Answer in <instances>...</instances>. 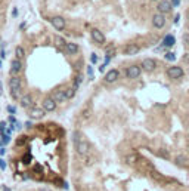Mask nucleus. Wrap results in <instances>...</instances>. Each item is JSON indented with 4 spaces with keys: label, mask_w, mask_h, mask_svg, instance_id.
Masks as SVG:
<instances>
[{
    "label": "nucleus",
    "mask_w": 189,
    "mask_h": 191,
    "mask_svg": "<svg viewBox=\"0 0 189 191\" xmlns=\"http://www.w3.org/2000/svg\"><path fill=\"white\" fill-rule=\"evenodd\" d=\"M87 74H89L90 77L93 76V68H92V67H87Z\"/></svg>",
    "instance_id": "7c9ffc66"
},
{
    "label": "nucleus",
    "mask_w": 189,
    "mask_h": 191,
    "mask_svg": "<svg viewBox=\"0 0 189 191\" xmlns=\"http://www.w3.org/2000/svg\"><path fill=\"white\" fill-rule=\"evenodd\" d=\"M44 114H46L44 108H40V107H33V108L28 111V117L33 119V120H35V119H43Z\"/></svg>",
    "instance_id": "20e7f679"
},
{
    "label": "nucleus",
    "mask_w": 189,
    "mask_h": 191,
    "mask_svg": "<svg viewBox=\"0 0 189 191\" xmlns=\"http://www.w3.org/2000/svg\"><path fill=\"white\" fill-rule=\"evenodd\" d=\"M152 24H154L155 28H163V27L166 25V18H164V15H161V12L157 14V15H154Z\"/></svg>",
    "instance_id": "1a4fd4ad"
},
{
    "label": "nucleus",
    "mask_w": 189,
    "mask_h": 191,
    "mask_svg": "<svg viewBox=\"0 0 189 191\" xmlns=\"http://www.w3.org/2000/svg\"><path fill=\"white\" fill-rule=\"evenodd\" d=\"M0 65H2V61H0Z\"/></svg>",
    "instance_id": "a19ab883"
},
{
    "label": "nucleus",
    "mask_w": 189,
    "mask_h": 191,
    "mask_svg": "<svg viewBox=\"0 0 189 191\" xmlns=\"http://www.w3.org/2000/svg\"><path fill=\"white\" fill-rule=\"evenodd\" d=\"M40 191H49V190H46V188H40Z\"/></svg>",
    "instance_id": "58836bf2"
},
{
    "label": "nucleus",
    "mask_w": 189,
    "mask_h": 191,
    "mask_svg": "<svg viewBox=\"0 0 189 191\" xmlns=\"http://www.w3.org/2000/svg\"><path fill=\"white\" fill-rule=\"evenodd\" d=\"M9 87H11V95L14 99H19L21 98V79L19 77H11L9 80Z\"/></svg>",
    "instance_id": "f03ea898"
},
{
    "label": "nucleus",
    "mask_w": 189,
    "mask_h": 191,
    "mask_svg": "<svg viewBox=\"0 0 189 191\" xmlns=\"http://www.w3.org/2000/svg\"><path fill=\"white\" fill-rule=\"evenodd\" d=\"M118 76H120L118 70H115V68L109 70V71L105 74V82H106V83H114V82L118 79Z\"/></svg>",
    "instance_id": "6e6552de"
},
{
    "label": "nucleus",
    "mask_w": 189,
    "mask_h": 191,
    "mask_svg": "<svg viewBox=\"0 0 189 191\" xmlns=\"http://www.w3.org/2000/svg\"><path fill=\"white\" fill-rule=\"evenodd\" d=\"M65 93H67V99H71V98H74V95H75V89H74V87H69L68 90H65Z\"/></svg>",
    "instance_id": "b1692460"
},
{
    "label": "nucleus",
    "mask_w": 189,
    "mask_h": 191,
    "mask_svg": "<svg viewBox=\"0 0 189 191\" xmlns=\"http://www.w3.org/2000/svg\"><path fill=\"white\" fill-rule=\"evenodd\" d=\"M92 39L98 43V45H103L105 43V36L102 31H99L98 28H93L92 30Z\"/></svg>",
    "instance_id": "9d476101"
},
{
    "label": "nucleus",
    "mask_w": 189,
    "mask_h": 191,
    "mask_svg": "<svg viewBox=\"0 0 189 191\" xmlns=\"http://www.w3.org/2000/svg\"><path fill=\"white\" fill-rule=\"evenodd\" d=\"M176 164H177V166H185V168H189V160L185 156H177V157H176Z\"/></svg>",
    "instance_id": "6ab92c4d"
},
{
    "label": "nucleus",
    "mask_w": 189,
    "mask_h": 191,
    "mask_svg": "<svg viewBox=\"0 0 189 191\" xmlns=\"http://www.w3.org/2000/svg\"><path fill=\"white\" fill-rule=\"evenodd\" d=\"M25 25H27L25 22H21V25H19V28H21V30H24V28H25Z\"/></svg>",
    "instance_id": "c9c22d12"
},
{
    "label": "nucleus",
    "mask_w": 189,
    "mask_h": 191,
    "mask_svg": "<svg viewBox=\"0 0 189 191\" xmlns=\"http://www.w3.org/2000/svg\"><path fill=\"white\" fill-rule=\"evenodd\" d=\"M98 59H99V58H98L96 53H92V55H90V62H92V64H98Z\"/></svg>",
    "instance_id": "bb28decb"
},
{
    "label": "nucleus",
    "mask_w": 189,
    "mask_h": 191,
    "mask_svg": "<svg viewBox=\"0 0 189 191\" xmlns=\"http://www.w3.org/2000/svg\"><path fill=\"white\" fill-rule=\"evenodd\" d=\"M158 11H160L161 14H167V12H170V11H172V3L167 2V0L160 2V3H158Z\"/></svg>",
    "instance_id": "f8f14e48"
},
{
    "label": "nucleus",
    "mask_w": 189,
    "mask_h": 191,
    "mask_svg": "<svg viewBox=\"0 0 189 191\" xmlns=\"http://www.w3.org/2000/svg\"><path fill=\"white\" fill-rule=\"evenodd\" d=\"M5 168H6V163L3 160H0V169H5Z\"/></svg>",
    "instance_id": "72a5a7b5"
},
{
    "label": "nucleus",
    "mask_w": 189,
    "mask_h": 191,
    "mask_svg": "<svg viewBox=\"0 0 189 191\" xmlns=\"http://www.w3.org/2000/svg\"><path fill=\"white\" fill-rule=\"evenodd\" d=\"M167 74H169L170 79L177 80V79H180L183 76V70L180 68V67H170V68L167 70Z\"/></svg>",
    "instance_id": "39448f33"
},
{
    "label": "nucleus",
    "mask_w": 189,
    "mask_h": 191,
    "mask_svg": "<svg viewBox=\"0 0 189 191\" xmlns=\"http://www.w3.org/2000/svg\"><path fill=\"white\" fill-rule=\"evenodd\" d=\"M8 111H9L11 114H15V113H17V108L12 107V105H9V107H8Z\"/></svg>",
    "instance_id": "cd10ccee"
},
{
    "label": "nucleus",
    "mask_w": 189,
    "mask_h": 191,
    "mask_svg": "<svg viewBox=\"0 0 189 191\" xmlns=\"http://www.w3.org/2000/svg\"><path fill=\"white\" fill-rule=\"evenodd\" d=\"M166 59H167V61H176V55H174V53H172V52H169V53H166Z\"/></svg>",
    "instance_id": "a878e982"
},
{
    "label": "nucleus",
    "mask_w": 189,
    "mask_h": 191,
    "mask_svg": "<svg viewBox=\"0 0 189 191\" xmlns=\"http://www.w3.org/2000/svg\"><path fill=\"white\" fill-rule=\"evenodd\" d=\"M81 82H83V74H77V77L74 79V85H72V87L77 90V89L80 87V85H81Z\"/></svg>",
    "instance_id": "412c9836"
},
{
    "label": "nucleus",
    "mask_w": 189,
    "mask_h": 191,
    "mask_svg": "<svg viewBox=\"0 0 189 191\" xmlns=\"http://www.w3.org/2000/svg\"><path fill=\"white\" fill-rule=\"evenodd\" d=\"M174 43H176V39H174V36L167 34L166 37H164V40H163V45H161V46H164V48H172Z\"/></svg>",
    "instance_id": "f3484780"
},
{
    "label": "nucleus",
    "mask_w": 189,
    "mask_h": 191,
    "mask_svg": "<svg viewBox=\"0 0 189 191\" xmlns=\"http://www.w3.org/2000/svg\"><path fill=\"white\" fill-rule=\"evenodd\" d=\"M22 161H24V163H30V161H31V156H30V154H27V156L22 158Z\"/></svg>",
    "instance_id": "c756f323"
},
{
    "label": "nucleus",
    "mask_w": 189,
    "mask_h": 191,
    "mask_svg": "<svg viewBox=\"0 0 189 191\" xmlns=\"http://www.w3.org/2000/svg\"><path fill=\"white\" fill-rule=\"evenodd\" d=\"M139 51H140L139 46H136V45H130V46H127V48L124 49V53H126V55H136Z\"/></svg>",
    "instance_id": "aec40b11"
},
{
    "label": "nucleus",
    "mask_w": 189,
    "mask_h": 191,
    "mask_svg": "<svg viewBox=\"0 0 189 191\" xmlns=\"http://www.w3.org/2000/svg\"><path fill=\"white\" fill-rule=\"evenodd\" d=\"M180 5V0H172V6H179Z\"/></svg>",
    "instance_id": "2f4dec72"
},
{
    "label": "nucleus",
    "mask_w": 189,
    "mask_h": 191,
    "mask_svg": "<svg viewBox=\"0 0 189 191\" xmlns=\"http://www.w3.org/2000/svg\"><path fill=\"white\" fill-rule=\"evenodd\" d=\"M72 141H74V145H75V150H77V153L80 154V156H86L87 153H89V142H87L86 139H83V136H80V133L75 130L74 133H72Z\"/></svg>",
    "instance_id": "f257e3e1"
},
{
    "label": "nucleus",
    "mask_w": 189,
    "mask_h": 191,
    "mask_svg": "<svg viewBox=\"0 0 189 191\" xmlns=\"http://www.w3.org/2000/svg\"><path fill=\"white\" fill-rule=\"evenodd\" d=\"M3 190H5V191H9V188H8V187H3Z\"/></svg>",
    "instance_id": "4c0bfd02"
},
{
    "label": "nucleus",
    "mask_w": 189,
    "mask_h": 191,
    "mask_svg": "<svg viewBox=\"0 0 189 191\" xmlns=\"http://www.w3.org/2000/svg\"><path fill=\"white\" fill-rule=\"evenodd\" d=\"M155 68H157V62H155L154 59L148 58V59H143V61H142V70L151 73V71H154Z\"/></svg>",
    "instance_id": "0eeeda50"
},
{
    "label": "nucleus",
    "mask_w": 189,
    "mask_h": 191,
    "mask_svg": "<svg viewBox=\"0 0 189 191\" xmlns=\"http://www.w3.org/2000/svg\"><path fill=\"white\" fill-rule=\"evenodd\" d=\"M90 114H92V113H90V110H86L81 116H83V119H89V117H90Z\"/></svg>",
    "instance_id": "c85d7f7f"
},
{
    "label": "nucleus",
    "mask_w": 189,
    "mask_h": 191,
    "mask_svg": "<svg viewBox=\"0 0 189 191\" xmlns=\"http://www.w3.org/2000/svg\"><path fill=\"white\" fill-rule=\"evenodd\" d=\"M52 98L56 101V104L59 102H64V101H67V93H65V90H56L53 95H52Z\"/></svg>",
    "instance_id": "ddd939ff"
},
{
    "label": "nucleus",
    "mask_w": 189,
    "mask_h": 191,
    "mask_svg": "<svg viewBox=\"0 0 189 191\" xmlns=\"http://www.w3.org/2000/svg\"><path fill=\"white\" fill-rule=\"evenodd\" d=\"M126 76L129 79H138L140 76V67L139 65H130L129 68L126 70Z\"/></svg>",
    "instance_id": "423d86ee"
},
{
    "label": "nucleus",
    "mask_w": 189,
    "mask_h": 191,
    "mask_svg": "<svg viewBox=\"0 0 189 191\" xmlns=\"http://www.w3.org/2000/svg\"><path fill=\"white\" fill-rule=\"evenodd\" d=\"M9 122H11V123H17V119H15L14 116H11V117H9Z\"/></svg>",
    "instance_id": "f704fd0d"
},
{
    "label": "nucleus",
    "mask_w": 189,
    "mask_h": 191,
    "mask_svg": "<svg viewBox=\"0 0 189 191\" xmlns=\"http://www.w3.org/2000/svg\"><path fill=\"white\" fill-rule=\"evenodd\" d=\"M27 141H28V138H27L25 135H21V136L17 139V145H18V147H21V145H24Z\"/></svg>",
    "instance_id": "5701e85b"
},
{
    "label": "nucleus",
    "mask_w": 189,
    "mask_h": 191,
    "mask_svg": "<svg viewBox=\"0 0 189 191\" xmlns=\"http://www.w3.org/2000/svg\"><path fill=\"white\" fill-rule=\"evenodd\" d=\"M43 108H44V111H55V108H56V101L49 96V98H46L44 101H43Z\"/></svg>",
    "instance_id": "9b49d317"
},
{
    "label": "nucleus",
    "mask_w": 189,
    "mask_h": 191,
    "mask_svg": "<svg viewBox=\"0 0 189 191\" xmlns=\"http://www.w3.org/2000/svg\"><path fill=\"white\" fill-rule=\"evenodd\" d=\"M0 42H2V36H0Z\"/></svg>",
    "instance_id": "ea45409f"
},
{
    "label": "nucleus",
    "mask_w": 189,
    "mask_h": 191,
    "mask_svg": "<svg viewBox=\"0 0 189 191\" xmlns=\"http://www.w3.org/2000/svg\"><path fill=\"white\" fill-rule=\"evenodd\" d=\"M19 101H21V105L25 107V108L33 107V96H31V95H24V96L19 98Z\"/></svg>",
    "instance_id": "2eb2a0df"
},
{
    "label": "nucleus",
    "mask_w": 189,
    "mask_h": 191,
    "mask_svg": "<svg viewBox=\"0 0 189 191\" xmlns=\"http://www.w3.org/2000/svg\"><path fill=\"white\" fill-rule=\"evenodd\" d=\"M78 51H80V48L77 43H67V46H65V52L69 55H75Z\"/></svg>",
    "instance_id": "dca6fc26"
},
{
    "label": "nucleus",
    "mask_w": 189,
    "mask_h": 191,
    "mask_svg": "<svg viewBox=\"0 0 189 191\" xmlns=\"http://www.w3.org/2000/svg\"><path fill=\"white\" fill-rule=\"evenodd\" d=\"M15 55H17L18 59H24V56H25V51H24V48L17 46V49H15Z\"/></svg>",
    "instance_id": "4be33fe9"
},
{
    "label": "nucleus",
    "mask_w": 189,
    "mask_h": 191,
    "mask_svg": "<svg viewBox=\"0 0 189 191\" xmlns=\"http://www.w3.org/2000/svg\"><path fill=\"white\" fill-rule=\"evenodd\" d=\"M21 68H22L21 59L15 58V59H14V61L11 62V73H12V74H18V73L21 71Z\"/></svg>",
    "instance_id": "4468645a"
},
{
    "label": "nucleus",
    "mask_w": 189,
    "mask_h": 191,
    "mask_svg": "<svg viewBox=\"0 0 189 191\" xmlns=\"http://www.w3.org/2000/svg\"><path fill=\"white\" fill-rule=\"evenodd\" d=\"M50 24L53 28H56L58 31H62V30H65V19L62 17H59V15H56V17H52L50 19Z\"/></svg>",
    "instance_id": "7ed1b4c3"
},
{
    "label": "nucleus",
    "mask_w": 189,
    "mask_h": 191,
    "mask_svg": "<svg viewBox=\"0 0 189 191\" xmlns=\"http://www.w3.org/2000/svg\"><path fill=\"white\" fill-rule=\"evenodd\" d=\"M55 45H56V48H58L59 51L65 52V46H67V43H65V40H64L62 37H56V39H55Z\"/></svg>",
    "instance_id": "a211bd4d"
},
{
    "label": "nucleus",
    "mask_w": 189,
    "mask_h": 191,
    "mask_svg": "<svg viewBox=\"0 0 189 191\" xmlns=\"http://www.w3.org/2000/svg\"><path fill=\"white\" fill-rule=\"evenodd\" d=\"M126 160H127V163H135V161L138 160V154H132V156L127 157Z\"/></svg>",
    "instance_id": "393cba45"
},
{
    "label": "nucleus",
    "mask_w": 189,
    "mask_h": 191,
    "mask_svg": "<svg viewBox=\"0 0 189 191\" xmlns=\"http://www.w3.org/2000/svg\"><path fill=\"white\" fill-rule=\"evenodd\" d=\"M185 61H186V62H189V55H186V56H185Z\"/></svg>",
    "instance_id": "e433bc0d"
},
{
    "label": "nucleus",
    "mask_w": 189,
    "mask_h": 191,
    "mask_svg": "<svg viewBox=\"0 0 189 191\" xmlns=\"http://www.w3.org/2000/svg\"><path fill=\"white\" fill-rule=\"evenodd\" d=\"M12 17H14V18L18 17V9H17V8H14V11H12Z\"/></svg>",
    "instance_id": "473e14b6"
}]
</instances>
